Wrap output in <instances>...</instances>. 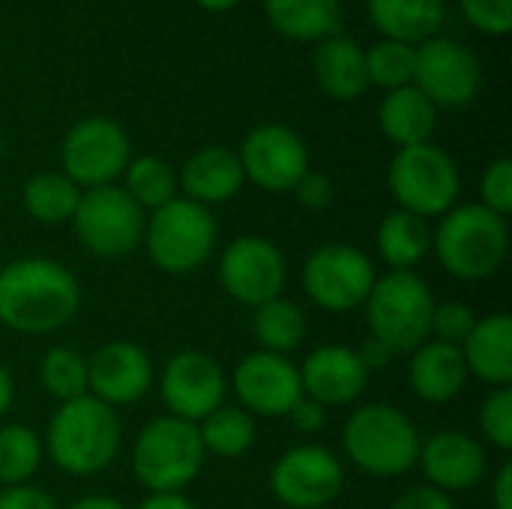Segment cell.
I'll list each match as a JSON object with an SVG mask.
<instances>
[{
  "label": "cell",
  "mask_w": 512,
  "mask_h": 509,
  "mask_svg": "<svg viewBox=\"0 0 512 509\" xmlns=\"http://www.w3.org/2000/svg\"><path fill=\"white\" fill-rule=\"evenodd\" d=\"M390 509H456V504L447 492H438L429 483H423V486L405 489Z\"/></svg>",
  "instance_id": "cell-41"
},
{
  "label": "cell",
  "mask_w": 512,
  "mask_h": 509,
  "mask_svg": "<svg viewBox=\"0 0 512 509\" xmlns=\"http://www.w3.org/2000/svg\"><path fill=\"white\" fill-rule=\"evenodd\" d=\"M126 183V195L141 207V210H159L165 207L168 201L177 198V171L159 159V156H138V159H129L126 171H123Z\"/></svg>",
  "instance_id": "cell-32"
},
{
  "label": "cell",
  "mask_w": 512,
  "mask_h": 509,
  "mask_svg": "<svg viewBox=\"0 0 512 509\" xmlns=\"http://www.w3.org/2000/svg\"><path fill=\"white\" fill-rule=\"evenodd\" d=\"M123 444L120 417L111 405L93 399L90 393L63 402L48 420L45 453L69 477H93L105 471Z\"/></svg>",
  "instance_id": "cell-2"
},
{
  "label": "cell",
  "mask_w": 512,
  "mask_h": 509,
  "mask_svg": "<svg viewBox=\"0 0 512 509\" xmlns=\"http://www.w3.org/2000/svg\"><path fill=\"white\" fill-rule=\"evenodd\" d=\"M387 186L399 201V210L414 213L420 219H432L456 207L462 180L450 153L429 141L417 147H402L393 156Z\"/></svg>",
  "instance_id": "cell-8"
},
{
  "label": "cell",
  "mask_w": 512,
  "mask_h": 509,
  "mask_svg": "<svg viewBox=\"0 0 512 509\" xmlns=\"http://www.w3.org/2000/svg\"><path fill=\"white\" fill-rule=\"evenodd\" d=\"M45 447L30 426L9 423L0 426V486H27L39 471Z\"/></svg>",
  "instance_id": "cell-33"
},
{
  "label": "cell",
  "mask_w": 512,
  "mask_h": 509,
  "mask_svg": "<svg viewBox=\"0 0 512 509\" xmlns=\"http://www.w3.org/2000/svg\"><path fill=\"white\" fill-rule=\"evenodd\" d=\"M198 6H204V9H210V12H228V9H234L240 0H195Z\"/></svg>",
  "instance_id": "cell-49"
},
{
  "label": "cell",
  "mask_w": 512,
  "mask_h": 509,
  "mask_svg": "<svg viewBox=\"0 0 512 509\" xmlns=\"http://www.w3.org/2000/svg\"><path fill=\"white\" fill-rule=\"evenodd\" d=\"M372 24L384 39L420 45L432 39L447 15L444 0H366Z\"/></svg>",
  "instance_id": "cell-26"
},
{
  "label": "cell",
  "mask_w": 512,
  "mask_h": 509,
  "mask_svg": "<svg viewBox=\"0 0 512 509\" xmlns=\"http://www.w3.org/2000/svg\"><path fill=\"white\" fill-rule=\"evenodd\" d=\"M243 177L264 192H294L300 177L309 171V150L303 138L282 123L255 126L240 153Z\"/></svg>",
  "instance_id": "cell-16"
},
{
  "label": "cell",
  "mask_w": 512,
  "mask_h": 509,
  "mask_svg": "<svg viewBox=\"0 0 512 509\" xmlns=\"http://www.w3.org/2000/svg\"><path fill=\"white\" fill-rule=\"evenodd\" d=\"M132 159V144L126 129L111 117L78 120L60 147L63 174L84 192L99 186H114Z\"/></svg>",
  "instance_id": "cell-10"
},
{
  "label": "cell",
  "mask_w": 512,
  "mask_h": 509,
  "mask_svg": "<svg viewBox=\"0 0 512 509\" xmlns=\"http://www.w3.org/2000/svg\"><path fill=\"white\" fill-rule=\"evenodd\" d=\"M216 219L210 207H201L183 195L153 210L144 228V249L168 276H189L201 270L216 249Z\"/></svg>",
  "instance_id": "cell-7"
},
{
  "label": "cell",
  "mask_w": 512,
  "mask_h": 509,
  "mask_svg": "<svg viewBox=\"0 0 512 509\" xmlns=\"http://www.w3.org/2000/svg\"><path fill=\"white\" fill-rule=\"evenodd\" d=\"M411 354L414 357L408 363V387L417 399L429 405H444L465 390L471 375L459 348L429 339Z\"/></svg>",
  "instance_id": "cell-22"
},
{
  "label": "cell",
  "mask_w": 512,
  "mask_h": 509,
  "mask_svg": "<svg viewBox=\"0 0 512 509\" xmlns=\"http://www.w3.org/2000/svg\"><path fill=\"white\" fill-rule=\"evenodd\" d=\"M417 465L432 489L447 495L468 492L486 477V450L477 438L459 429H444L420 444Z\"/></svg>",
  "instance_id": "cell-19"
},
{
  "label": "cell",
  "mask_w": 512,
  "mask_h": 509,
  "mask_svg": "<svg viewBox=\"0 0 512 509\" xmlns=\"http://www.w3.org/2000/svg\"><path fill=\"white\" fill-rule=\"evenodd\" d=\"M375 279L372 258L351 243L318 246L303 264V291L324 312L360 309Z\"/></svg>",
  "instance_id": "cell-11"
},
{
  "label": "cell",
  "mask_w": 512,
  "mask_h": 509,
  "mask_svg": "<svg viewBox=\"0 0 512 509\" xmlns=\"http://www.w3.org/2000/svg\"><path fill=\"white\" fill-rule=\"evenodd\" d=\"M414 63H417V45L381 39L366 51L369 84H378L384 90L408 87L414 84Z\"/></svg>",
  "instance_id": "cell-35"
},
{
  "label": "cell",
  "mask_w": 512,
  "mask_h": 509,
  "mask_svg": "<svg viewBox=\"0 0 512 509\" xmlns=\"http://www.w3.org/2000/svg\"><path fill=\"white\" fill-rule=\"evenodd\" d=\"M474 324H477V315H474L471 306L456 303V300L438 303L435 312H432V333H429V339L453 345V348H462L465 339L471 336Z\"/></svg>",
  "instance_id": "cell-37"
},
{
  "label": "cell",
  "mask_w": 512,
  "mask_h": 509,
  "mask_svg": "<svg viewBox=\"0 0 512 509\" xmlns=\"http://www.w3.org/2000/svg\"><path fill=\"white\" fill-rule=\"evenodd\" d=\"M207 462L195 423L171 414L150 420L132 444V471L150 495L183 492Z\"/></svg>",
  "instance_id": "cell-6"
},
{
  "label": "cell",
  "mask_w": 512,
  "mask_h": 509,
  "mask_svg": "<svg viewBox=\"0 0 512 509\" xmlns=\"http://www.w3.org/2000/svg\"><path fill=\"white\" fill-rule=\"evenodd\" d=\"M378 123L381 132L402 150V147H417L429 144L435 123H438V108L414 87H396L387 90L378 108Z\"/></svg>",
  "instance_id": "cell-25"
},
{
  "label": "cell",
  "mask_w": 512,
  "mask_h": 509,
  "mask_svg": "<svg viewBox=\"0 0 512 509\" xmlns=\"http://www.w3.org/2000/svg\"><path fill=\"white\" fill-rule=\"evenodd\" d=\"M78 201H81V189L63 171L33 174L21 189V204H24L27 216L42 225L72 222Z\"/></svg>",
  "instance_id": "cell-29"
},
{
  "label": "cell",
  "mask_w": 512,
  "mask_h": 509,
  "mask_svg": "<svg viewBox=\"0 0 512 509\" xmlns=\"http://www.w3.org/2000/svg\"><path fill=\"white\" fill-rule=\"evenodd\" d=\"M252 333H255L261 351L288 357L306 339V315H303V309L294 300L276 297V300H270V303L255 309Z\"/></svg>",
  "instance_id": "cell-30"
},
{
  "label": "cell",
  "mask_w": 512,
  "mask_h": 509,
  "mask_svg": "<svg viewBox=\"0 0 512 509\" xmlns=\"http://www.w3.org/2000/svg\"><path fill=\"white\" fill-rule=\"evenodd\" d=\"M465 18L492 36H504L512 27V0H459Z\"/></svg>",
  "instance_id": "cell-39"
},
{
  "label": "cell",
  "mask_w": 512,
  "mask_h": 509,
  "mask_svg": "<svg viewBox=\"0 0 512 509\" xmlns=\"http://www.w3.org/2000/svg\"><path fill=\"white\" fill-rule=\"evenodd\" d=\"M375 246L390 270H414L432 249V231L426 219L405 210H393L381 219Z\"/></svg>",
  "instance_id": "cell-28"
},
{
  "label": "cell",
  "mask_w": 512,
  "mask_h": 509,
  "mask_svg": "<svg viewBox=\"0 0 512 509\" xmlns=\"http://www.w3.org/2000/svg\"><path fill=\"white\" fill-rule=\"evenodd\" d=\"M135 509H195L192 501L183 492H162V495H147Z\"/></svg>",
  "instance_id": "cell-46"
},
{
  "label": "cell",
  "mask_w": 512,
  "mask_h": 509,
  "mask_svg": "<svg viewBox=\"0 0 512 509\" xmlns=\"http://www.w3.org/2000/svg\"><path fill=\"white\" fill-rule=\"evenodd\" d=\"M483 84V69L477 54L447 36H432L417 45L414 87L435 108H462L474 102Z\"/></svg>",
  "instance_id": "cell-14"
},
{
  "label": "cell",
  "mask_w": 512,
  "mask_h": 509,
  "mask_svg": "<svg viewBox=\"0 0 512 509\" xmlns=\"http://www.w3.org/2000/svg\"><path fill=\"white\" fill-rule=\"evenodd\" d=\"M420 432L414 420L387 402H372L357 408L342 432L345 456L354 468L369 477H402L417 468Z\"/></svg>",
  "instance_id": "cell-4"
},
{
  "label": "cell",
  "mask_w": 512,
  "mask_h": 509,
  "mask_svg": "<svg viewBox=\"0 0 512 509\" xmlns=\"http://www.w3.org/2000/svg\"><path fill=\"white\" fill-rule=\"evenodd\" d=\"M12 402H15V381H12V375L0 366V420L6 417V411L12 408Z\"/></svg>",
  "instance_id": "cell-48"
},
{
  "label": "cell",
  "mask_w": 512,
  "mask_h": 509,
  "mask_svg": "<svg viewBox=\"0 0 512 509\" xmlns=\"http://www.w3.org/2000/svg\"><path fill=\"white\" fill-rule=\"evenodd\" d=\"M81 309V285L51 258H18L0 267V324L24 336L63 330Z\"/></svg>",
  "instance_id": "cell-1"
},
{
  "label": "cell",
  "mask_w": 512,
  "mask_h": 509,
  "mask_svg": "<svg viewBox=\"0 0 512 509\" xmlns=\"http://www.w3.org/2000/svg\"><path fill=\"white\" fill-rule=\"evenodd\" d=\"M432 249L450 276L480 282L498 273L507 261L510 225L483 204H462L441 216V225L432 234Z\"/></svg>",
  "instance_id": "cell-3"
},
{
  "label": "cell",
  "mask_w": 512,
  "mask_h": 509,
  "mask_svg": "<svg viewBox=\"0 0 512 509\" xmlns=\"http://www.w3.org/2000/svg\"><path fill=\"white\" fill-rule=\"evenodd\" d=\"M333 195H336V189H333V180L327 177V174H321V171H306L303 177H300V183L294 186V198L306 207V210H327L330 204H333Z\"/></svg>",
  "instance_id": "cell-40"
},
{
  "label": "cell",
  "mask_w": 512,
  "mask_h": 509,
  "mask_svg": "<svg viewBox=\"0 0 512 509\" xmlns=\"http://www.w3.org/2000/svg\"><path fill=\"white\" fill-rule=\"evenodd\" d=\"M345 486V468L336 453L321 444H300L285 450L273 471L270 489L276 501L288 509L330 507Z\"/></svg>",
  "instance_id": "cell-13"
},
{
  "label": "cell",
  "mask_w": 512,
  "mask_h": 509,
  "mask_svg": "<svg viewBox=\"0 0 512 509\" xmlns=\"http://www.w3.org/2000/svg\"><path fill=\"white\" fill-rule=\"evenodd\" d=\"M39 381L51 399L72 402L87 396V357H81L75 348L57 345L48 348L42 363H39Z\"/></svg>",
  "instance_id": "cell-34"
},
{
  "label": "cell",
  "mask_w": 512,
  "mask_h": 509,
  "mask_svg": "<svg viewBox=\"0 0 512 509\" xmlns=\"http://www.w3.org/2000/svg\"><path fill=\"white\" fill-rule=\"evenodd\" d=\"M315 81L318 87L339 102H351L366 93L369 72H366V51L345 33L324 39L315 51Z\"/></svg>",
  "instance_id": "cell-24"
},
{
  "label": "cell",
  "mask_w": 512,
  "mask_h": 509,
  "mask_svg": "<svg viewBox=\"0 0 512 509\" xmlns=\"http://www.w3.org/2000/svg\"><path fill=\"white\" fill-rule=\"evenodd\" d=\"M153 387V363L135 342L114 339L87 357V393L111 408L141 402Z\"/></svg>",
  "instance_id": "cell-18"
},
{
  "label": "cell",
  "mask_w": 512,
  "mask_h": 509,
  "mask_svg": "<svg viewBox=\"0 0 512 509\" xmlns=\"http://www.w3.org/2000/svg\"><path fill=\"white\" fill-rule=\"evenodd\" d=\"M231 387L240 408L252 417H288V411L303 396L297 366L270 351H255L234 366Z\"/></svg>",
  "instance_id": "cell-17"
},
{
  "label": "cell",
  "mask_w": 512,
  "mask_h": 509,
  "mask_svg": "<svg viewBox=\"0 0 512 509\" xmlns=\"http://www.w3.org/2000/svg\"><path fill=\"white\" fill-rule=\"evenodd\" d=\"M435 306L438 303L429 282L414 270H390L375 279L363 303L372 339L384 342L393 354L417 351L429 342Z\"/></svg>",
  "instance_id": "cell-5"
},
{
  "label": "cell",
  "mask_w": 512,
  "mask_h": 509,
  "mask_svg": "<svg viewBox=\"0 0 512 509\" xmlns=\"http://www.w3.org/2000/svg\"><path fill=\"white\" fill-rule=\"evenodd\" d=\"M198 435L207 456L240 459L255 444V417L240 405H222L198 423Z\"/></svg>",
  "instance_id": "cell-31"
},
{
  "label": "cell",
  "mask_w": 512,
  "mask_h": 509,
  "mask_svg": "<svg viewBox=\"0 0 512 509\" xmlns=\"http://www.w3.org/2000/svg\"><path fill=\"white\" fill-rule=\"evenodd\" d=\"M468 366V375L480 378L489 387L512 384V318L498 312L477 318L471 336L459 348Z\"/></svg>",
  "instance_id": "cell-23"
},
{
  "label": "cell",
  "mask_w": 512,
  "mask_h": 509,
  "mask_svg": "<svg viewBox=\"0 0 512 509\" xmlns=\"http://www.w3.org/2000/svg\"><path fill=\"white\" fill-rule=\"evenodd\" d=\"M66 509H129L123 501L117 498H108V495H87V498H78L75 504H69Z\"/></svg>",
  "instance_id": "cell-47"
},
{
  "label": "cell",
  "mask_w": 512,
  "mask_h": 509,
  "mask_svg": "<svg viewBox=\"0 0 512 509\" xmlns=\"http://www.w3.org/2000/svg\"><path fill=\"white\" fill-rule=\"evenodd\" d=\"M267 21L288 39L324 42L342 27L339 0H264Z\"/></svg>",
  "instance_id": "cell-27"
},
{
  "label": "cell",
  "mask_w": 512,
  "mask_h": 509,
  "mask_svg": "<svg viewBox=\"0 0 512 509\" xmlns=\"http://www.w3.org/2000/svg\"><path fill=\"white\" fill-rule=\"evenodd\" d=\"M480 204L489 207L498 216L512 213V162L510 159H495L483 177H480Z\"/></svg>",
  "instance_id": "cell-38"
},
{
  "label": "cell",
  "mask_w": 512,
  "mask_h": 509,
  "mask_svg": "<svg viewBox=\"0 0 512 509\" xmlns=\"http://www.w3.org/2000/svg\"><path fill=\"white\" fill-rule=\"evenodd\" d=\"M285 282L288 264L282 249L261 234L234 237L219 258V285L240 306L258 309L282 297Z\"/></svg>",
  "instance_id": "cell-12"
},
{
  "label": "cell",
  "mask_w": 512,
  "mask_h": 509,
  "mask_svg": "<svg viewBox=\"0 0 512 509\" xmlns=\"http://www.w3.org/2000/svg\"><path fill=\"white\" fill-rule=\"evenodd\" d=\"M480 432L492 447L501 453L512 450V390L510 387H495L480 408Z\"/></svg>",
  "instance_id": "cell-36"
},
{
  "label": "cell",
  "mask_w": 512,
  "mask_h": 509,
  "mask_svg": "<svg viewBox=\"0 0 512 509\" xmlns=\"http://www.w3.org/2000/svg\"><path fill=\"white\" fill-rule=\"evenodd\" d=\"M300 384L303 396L315 399L324 408L351 405L363 396L369 384V369L363 366L357 348L345 345H321L315 348L300 366Z\"/></svg>",
  "instance_id": "cell-20"
},
{
  "label": "cell",
  "mask_w": 512,
  "mask_h": 509,
  "mask_svg": "<svg viewBox=\"0 0 512 509\" xmlns=\"http://www.w3.org/2000/svg\"><path fill=\"white\" fill-rule=\"evenodd\" d=\"M78 243L96 258H123L144 243L147 216L123 186L84 189L72 216Z\"/></svg>",
  "instance_id": "cell-9"
},
{
  "label": "cell",
  "mask_w": 512,
  "mask_h": 509,
  "mask_svg": "<svg viewBox=\"0 0 512 509\" xmlns=\"http://www.w3.org/2000/svg\"><path fill=\"white\" fill-rule=\"evenodd\" d=\"M0 153H3V141H0Z\"/></svg>",
  "instance_id": "cell-50"
},
{
  "label": "cell",
  "mask_w": 512,
  "mask_h": 509,
  "mask_svg": "<svg viewBox=\"0 0 512 509\" xmlns=\"http://www.w3.org/2000/svg\"><path fill=\"white\" fill-rule=\"evenodd\" d=\"M357 354H360L363 366L369 369V375H372L375 369H384V366L393 360V351H390L384 342H378V339H369V342H366V345H363Z\"/></svg>",
  "instance_id": "cell-45"
},
{
  "label": "cell",
  "mask_w": 512,
  "mask_h": 509,
  "mask_svg": "<svg viewBox=\"0 0 512 509\" xmlns=\"http://www.w3.org/2000/svg\"><path fill=\"white\" fill-rule=\"evenodd\" d=\"M492 507L512 509V462H504L492 480Z\"/></svg>",
  "instance_id": "cell-44"
},
{
  "label": "cell",
  "mask_w": 512,
  "mask_h": 509,
  "mask_svg": "<svg viewBox=\"0 0 512 509\" xmlns=\"http://www.w3.org/2000/svg\"><path fill=\"white\" fill-rule=\"evenodd\" d=\"M0 509H57L54 498L36 486H12L0 492Z\"/></svg>",
  "instance_id": "cell-43"
},
{
  "label": "cell",
  "mask_w": 512,
  "mask_h": 509,
  "mask_svg": "<svg viewBox=\"0 0 512 509\" xmlns=\"http://www.w3.org/2000/svg\"><path fill=\"white\" fill-rule=\"evenodd\" d=\"M228 378L216 357L204 351L174 354L159 378V396L171 417L186 423H201L207 414L225 405Z\"/></svg>",
  "instance_id": "cell-15"
},
{
  "label": "cell",
  "mask_w": 512,
  "mask_h": 509,
  "mask_svg": "<svg viewBox=\"0 0 512 509\" xmlns=\"http://www.w3.org/2000/svg\"><path fill=\"white\" fill-rule=\"evenodd\" d=\"M0 267H3V264H0Z\"/></svg>",
  "instance_id": "cell-51"
},
{
  "label": "cell",
  "mask_w": 512,
  "mask_h": 509,
  "mask_svg": "<svg viewBox=\"0 0 512 509\" xmlns=\"http://www.w3.org/2000/svg\"><path fill=\"white\" fill-rule=\"evenodd\" d=\"M243 183H246L243 165H240L237 153L225 150V147H204V150L192 153L177 174V186H180L183 198H189L201 207L231 201L243 189Z\"/></svg>",
  "instance_id": "cell-21"
},
{
  "label": "cell",
  "mask_w": 512,
  "mask_h": 509,
  "mask_svg": "<svg viewBox=\"0 0 512 509\" xmlns=\"http://www.w3.org/2000/svg\"><path fill=\"white\" fill-rule=\"evenodd\" d=\"M288 420H291V426H294L297 432L315 435V432H321V429L327 426V408L318 405V402L309 399V396H300L297 405L288 411Z\"/></svg>",
  "instance_id": "cell-42"
}]
</instances>
